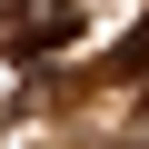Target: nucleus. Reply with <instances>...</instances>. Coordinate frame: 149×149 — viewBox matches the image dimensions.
Returning a JSON list of instances; mask_svg holds the SVG:
<instances>
[{
	"label": "nucleus",
	"mask_w": 149,
	"mask_h": 149,
	"mask_svg": "<svg viewBox=\"0 0 149 149\" xmlns=\"http://www.w3.org/2000/svg\"><path fill=\"white\" fill-rule=\"evenodd\" d=\"M119 70H139V80H149V20L129 30V50H119Z\"/></svg>",
	"instance_id": "nucleus-2"
},
{
	"label": "nucleus",
	"mask_w": 149,
	"mask_h": 149,
	"mask_svg": "<svg viewBox=\"0 0 149 149\" xmlns=\"http://www.w3.org/2000/svg\"><path fill=\"white\" fill-rule=\"evenodd\" d=\"M10 50H70L80 40V0H0Z\"/></svg>",
	"instance_id": "nucleus-1"
}]
</instances>
